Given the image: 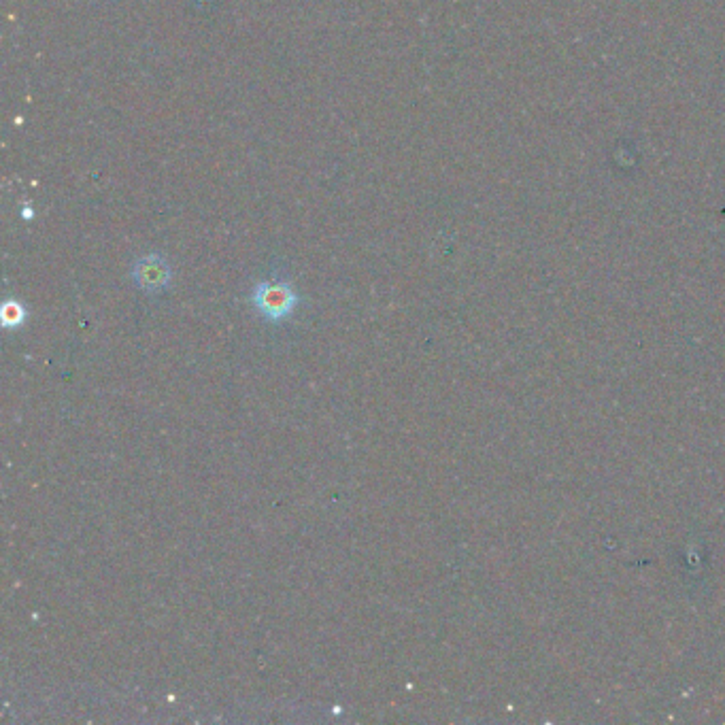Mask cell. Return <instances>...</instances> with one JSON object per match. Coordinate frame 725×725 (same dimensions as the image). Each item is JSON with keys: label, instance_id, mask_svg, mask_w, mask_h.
Here are the masks:
<instances>
[{"label": "cell", "instance_id": "obj_3", "mask_svg": "<svg viewBox=\"0 0 725 725\" xmlns=\"http://www.w3.org/2000/svg\"><path fill=\"white\" fill-rule=\"evenodd\" d=\"M26 322V309L20 300H7L3 305V326L7 330H18Z\"/></svg>", "mask_w": 725, "mask_h": 725}, {"label": "cell", "instance_id": "obj_2", "mask_svg": "<svg viewBox=\"0 0 725 725\" xmlns=\"http://www.w3.org/2000/svg\"><path fill=\"white\" fill-rule=\"evenodd\" d=\"M132 279L147 294L164 292L173 279V268L160 254L139 258L132 266Z\"/></svg>", "mask_w": 725, "mask_h": 725}, {"label": "cell", "instance_id": "obj_1", "mask_svg": "<svg viewBox=\"0 0 725 725\" xmlns=\"http://www.w3.org/2000/svg\"><path fill=\"white\" fill-rule=\"evenodd\" d=\"M256 311L266 319V322L279 324L288 319L294 309L298 307V296L288 281H260L256 285L254 294H251Z\"/></svg>", "mask_w": 725, "mask_h": 725}, {"label": "cell", "instance_id": "obj_4", "mask_svg": "<svg viewBox=\"0 0 725 725\" xmlns=\"http://www.w3.org/2000/svg\"><path fill=\"white\" fill-rule=\"evenodd\" d=\"M22 217H24V219H32V217H35V211L30 209V205H26V207L22 209Z\"/></svg>", "mask_w": 725, "mask_h": 725}]
</instances>
